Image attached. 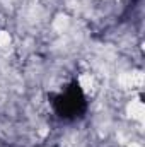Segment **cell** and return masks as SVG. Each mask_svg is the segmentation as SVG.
<instances>
[{"mask_svg":"<svg viewBox=\"0 0 145 147\" xmlns=\"http://www.w3.org/2000/svg\"><path fill=\"white\" fill-rule=\"evenodd\" d=\"M51 105H53L55 113L63 120H75V118L82 116L87 110L85 94L77 80L65 86V89L53 98Z\"/></svg>","mask_w":145,"mask_h":147,"instance_id":"6da1fadb","label":"cell"}]
</instances>
